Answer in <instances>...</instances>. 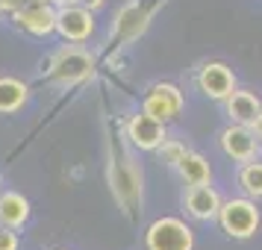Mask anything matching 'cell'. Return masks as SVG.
I'll return each mask as SVG.
<instances>
[{
    "mask_svg": "<svg viewBox=\"0 0 262 250\" xmlns=\"http://www.w3.org/2000/svg\"><path fill=\"white\" fill-rule=\"evenodd\" d=\"M0 250H18V236L12 233V226H0Z\"/></svg>",
    "mask_w": 262,
    "mask_h": 250,
    "instance_id": "18",
    "label": "cell"
},
{
    "mask_svg": "<svg viewBox=\"0 0 262 250\" xmlns=\"http://www.w3.org/2000/svg\"><path fill=\"white\" fill-rule=\"evenodd\" d=\"M177 171H180V177L186 179L189 186H206V183L212 179V168H209V162H206L201 153H191V150L183 156V162L177 165Z\"/></svg>",
    "mask_w": 262,
    "mask_h": 250,
    "instance_id": "14",
    "label": "cell"
},
{
    "mask_svg": "<svg viewBox=\"0 0 262 250\" xmlns=\"http://www.w3.org/2000/svg\"><path fill=\"white\" fill-rule=\"evenodd\" d=\"M253 132H256V139L262 144V112H259V118H256V124H253Z\"/></svg>",
    "mask_w": 262,
    "mask_h": 250,
    "instance_id": "21",
    "label": "cell"
},
{
    "mask_svg": "<svg viewBox=\"0 0 262 250\" xmlns=\"http://www.w3.org/2000/svg\"><path fill=\"white\" fill-rule=\"evenodd\" d=\"M27 103V85L15 77H0V112L9 115Z\"/></svg>",
    "mask_w": 262,
    "mask_h": 250,
    "instance_id": "15",
    "label": "cell"
},
{
    "mask_svg": "<svg viewBox=\"0 0 262 250\" xmlns=\"http://www.w3.org/2000/svg\"><path fill=\"white\" fill-rule=\"evenodd\" d=\"M147 250H194V233L183 218H156L144 233Z\"/></svg>",
    "mask_w": 262,
    "mask_h": 250,
    "instance_id": "2",
    "label": "cell"
},
{
    "mask_svg": "<svg viewBox=\"0 0 262 250\" xmlns=\"http://www.w3.org/2000/svg\"><path fill=\"white\" fill-rule=\"evenodd\" d=\"M159 153H162V159H165V162H171V165L177 168L180 162H183V156L189 153V150H186V144L174 142V139H165V142L159 144Z\"/></svg>",
    "mask_w": 262,
    "mask_h": 250,
    "instance_id": "17",
    "label": "cell"
},
{
    "mask_svg": "<svg viewBox=\"0 0 262 250\" xmlns=\"http://www.w3.org/2000/svg\"><path fill=\"white\" fill-rule=\"evenodd\" d=\"M144 24H147V12L139 3H130V6L121 9L118 21L112 24V33H118L121 38H136L144 30Z\"/></svg>",
    "mask_w": 262,
    "mask_h": 250,
    "instance_id": "13",
    "label": "cell"
},
{
    "mask_svg": "<svg viewBox=\"0 0 262 250\" xmlns=\"http://www.w3.org/2000/svg\"><path fill=\"white\" fill-rule=\"evenodd\" d=\"M262 215L256 209L253 197H233V200L221 203V212H218V224L230 238H250L256 236L259 230Z\"/></svg>",
    "mask_w": 262,
    "mask_h": 250,
    "instance_id": "1",
    "label": "cell"
},
{
    "mask_svg": "<svg viewBox=\"0 0 262 250\" xmlns=\"http://www.w3.org/2000/svg\"><path fill=\"white\" fill-rule=\"evenodd\" d=\"M221 203L224 200L218 197V191L209 183L206 186H189V191H186V209L198 221H212V218H218Z\"/></svg>",
    "mask_w": 262,
    "mask_h": 250,
    "instance_id": "10",
    "label": "cell"
},
{
    "mask_svg": "<svg viewBox=\"0 0 262 250\" xmlns=\"http://www.w3.org/2000/svg\"><path fill=\"white\" fill-rule=\"evenodd\" d=\"M30 218V203L27 197H21L18 191H6V194H0V224L6 226H21Z\"/></svg>",
    "mask_w": 262,
    "mask_h": 250,
    "instance_id": "12",
    "label": "cell"
},
{
    "mask_svg": "<svg viewBox=\"0 0 262 250\" xmlns=\"http://www.w3.org/2000/svg\"><path fill=\"white\" fill-rule=\"evenodd\" d=\"M0 12H3V9H0Z\"/></svg>",
    "mask_w": 262,
    "mask_h": 250,
    "instance_id": "24",
    "label": "cell"
},
{
    "mask_svg": "<svg viewBox=\"0 0 262 250\" xmlns=\"http://www.w3.org/2000/svg\"><path fill=\"white\" fill-rule=\"evenodd\" d=\"M127 135L139 150H159V144L165 142V124L150 118L147 112H139L127 124Z\"/></svg>",
    "mask_w": 262,
    "mask_h": 250,
    "instance_id": "9",
    "label": "cell"
},
{
    "mask_svg": "<svg viewBox=\"0 0 262 250\" xmlns=\"http://www.w3.org/2000/svg\"><path fill=\"white\" fill-rule=\"evenodd\" d=\"M27 3H30V0H0V9L9 12V15H15L21 6H27Z\"/></svg>",
    "mask_w": 262,
    "mask_h": 250,
    "instance_id": "19",
    "label": "cell"
},
{
    "mask_svg": "<svg viewBox=\"0 0 262 250\" xmlns=\"http://www.w3.org/2000/svg\"><path fill=\"white\" fill-rule=\"evenodd\" d=\"M238 186H242V191L248 194V197H253V200H259L262 197V162H245L242 165V171H238Z\"/></svg>",
    "mask_w": 262,
    "mask_h": 250,
    "instance_id": "16",
    "label": "cell"
},
{
    "mask_svg": "<svg viewBox=\"0 0 262 250\" xmlns=\"http://www.w3.org/2000/svg\"><path fill=\"white\" fill-rule=\"evenodd\" d=\"M198 88L209 100H221L224 103L227 97L236 92V74L230 71L224 62H206L198 71Z\"/></svg>",
    "mask_w": 262,
    "mask_h": 250,
    "instance_id": "7",
    "label": "cell"
},
{
    "mask_svg": "<svg viewBox=\"0 0 262 250\" xmlns=\"http://www.w3.org/2000/svg\"><path fill=\"white\" fill-rule=\"evenodd\" d=\"M12 18H15V24L21 30H27L30 36H50V33H56V9H53V3H33L30 0Z\"/></svg>",
    "mask_w": 262,
    "mask_h": 250,
    "instance_id": "8",
    "label": "cell"
},
{
    "mask_svg": "<svg viewBox=\"0 0 262 250\" xmlns=\"http://www.w3.org/2000/svg\"><path fill=\"white\" fill-rule=\"evenodd\" d=\"M95 74V59H92V53H85L83 48H62L53 53V59H50V80L56 85H77L89 80Z\"/></svg>",
    "mask_w": 262,
    "mask_h": 250,
    "instance_id": "3",
    "label": "cell"
},
{
    "mask_svg": "<svg viewBox=\"0 0 262 250\" xmlns=\"http://www.w3.org/2000/svg\"><path fill=\"white\" fill-rule=\"evenodd\" d=\"M50 3H59V6H65V3H71V0H50Z\"/></svg>",
    "mask_w": 262,
    "mask_h": 250,
    "instance_id": "22",
    "label": "cell"
},
{
    "mask_svg": "<svg viewBox=\"0 0 262 250\" xmlns=\"http://www.w3.org/2000/svg\"><path fill=\"white\" fill-rule=\"evenodd\" d=\"M71 3H80V6H85V9H92V12H95V9H100L106 0H71Z\"/></svg>",
    "mask_w": 262,
    "mask_h": 250,
    "instance_id": "20",
    "label": "cell"
},
{
    "mask_svg": "<svg viewBox=\"0 0 262 250\" xmlns=\"http://www.w3.org/2000/svg\"><path fill=\"white\" fill-rule=\"evenodd\" d=\"M33 3H50V0H33Z\"/></svg>",
    "mask_w": 262,
    "mask_h": 250,
    "instance_id": "23",
    "label": "cell"
},
{
    "mask_svg": "<svg viewBox=\"0 0 262 250\" xmlns=\"http://www.w3.org/2000/svg\"><path fill=\"white\" fill-rule=\"evenodd\" d=\"M224 103H227V118L233 121V124H245V127H253L262 112L259 97L253 95V92H238L236 88Z\"/></svg>",
    "mask_w": 262,
    "mask_h": 250,
    "instance_id": "11",
    "label": "cell"
},
{
    "mask_svg": "<svg viewBox=\"0 0 262 250\" xmlns=\"http://www.w3.org/2000/svg\"><path fill=\"white\" fill-rule=\"evenodd\" d=\"M221 150H224L227 159H233V162H253L256 153H259V139H256V132L253 127H245V124H230L224 132H221Z\"/></svg>",
    "mask_w": 262,
    "mask_h": 250,
    "instance_id": "6",
    "label": "cell"
},
{
    "mask_svg": "<svg viewBox=\"0 0 262 250\" xmlns=\"http://www.w3.org/2000/svg\"><path fill=\"white\" fill-rule=\"evenodd\" d=\"M56 33L65 41H74V44L92 38V33H95L92 9H85L80 3H65V6H59L56 9Z\"/></svg>",
    "mask_w": 262,
    "mask_h": 250,
    "instance_id": "5",
    "label": "cell"
},
{
    "mask_svg": "<svg viewBox=\"0 0 262 250\" xmlns=\"http://www.w3.org/2000/svg\"><path fill=\"white\" fill-rule=\"evenodd\" d=\"M142 112H147L150 118L168 124V121H174L180 112H183V92H180L174 83L150 85V92H147L144 100H142Z\"/></svg>",
    "mask_w": 262,
    "mask_h": 250,
    "instance_id": "4",
    "label": "cell"
}]
</instances>
